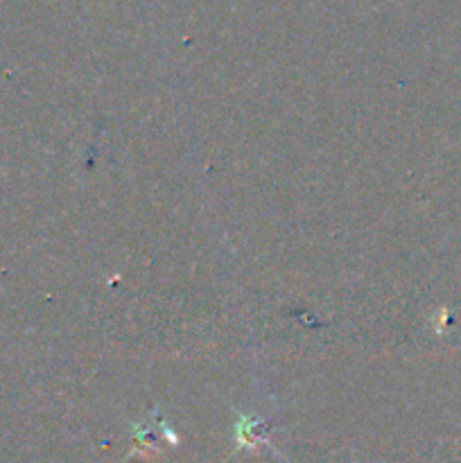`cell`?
<instances>
[{
  "label": "cell",
  "instance_id": "1",
  "mask_svg": "<svg viewBox=\"0 0 461 463\" xmlns=\"http://www.w3.org/2000/svg\"><path fill=\"white\" fill-rule=\"evenodd\" d=\"M238 439L240 443H249V446H253L256 441H262V437L258 434V420L244 419L242 423L238 425Z\"/></svg>",
  "mask_w": 461,
  "mask_h": 463
}]
</instances>
